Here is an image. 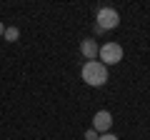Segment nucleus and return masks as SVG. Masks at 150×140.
Here are the masks:
<instances>
[{"label": "nucleus", "mask_w": 150, "mask_h": 140, "mask_svg": "<svg viewBox=\"0 0 150 140\" xmlns=\"http://www.w3.org/2000/svg\"><path fill=\"white\" fill-rule=\"evenodd\" d=\"M120 23V15L115 8H100L98 10V30H112V28H118Z\"/></svg>", "instance_id": "7ed1b4c3"}, {"label": "nucleus", "mask_w": 150, "mask_h": 140, "mask_svg": "<svg viewBox=\"0 0 150 140\" xmlns=\"http://www.w3.org/2000/svg\"><path fill=\"white\" fill-rule=\"evenodd\" d=\"M85 140H98V133H95V130H85Z\"/></svg>", "instance_id": "0eeeda50"}, {"label": "nucleus", "mask_w": 150, "mask_h": 140, "mask_svg": "<svg viewBox=\"0 0 150 140\" xmlns=\"http://www.w3.org/2000/svg\"><path fill=\"white\" fill-rule=\"evenodd\" d=\"M3 35H5L8 43H15V40L20 38V30H18V28H5V33H3Z\"/></svg>", "instance_id": "423d86ee"}, {"label": "nucleus", "mask_w": 150, "mask_h": 140, "mask_svg": "<svg viewBox=\"0 0 150 140\" xmlns=\"http://www.w3.org/2000/svg\"><path fill=\"white\" fill-rule=\"evenodd\" d=\"M98 50H100V48H98L95 40H83V43H80V53L85 55L88 60H95L98 58Z\"/></svg>", "instance_id": "39448f33"}, {"label": "nucleus", "mask_w": 150, "mask_h": 140, "mask_svg": "<svg viewBox=\"0 0 150 140\" xmlns=\"http://www.w3.org/2000/svg\"><path fill=\"white\" fill-rule=\"evenodd\" d=\"M3 33H5V25H3V23H0V35H3Z\"/></svg>", "instance_id": "1a4fd4ad"}, {"label": "nucleus", "mask_w": 150, "mask_h": 140, "mask_svg": "<svg viewBox=\"0 0 150 140\" xmlns=\"http://www.w3.org/2000/svg\"><path fill=\"white\" fill-rule=\"evenodd\" d=\"M98 58H100V63L105 65H115L123 60V48H120V43H105L100 50H98Z\"/></svg>", "instance_id": "f03ea898"}, {"label": "nucleus", "mask_w": 150, "mask_h": 140, "mask_svg": "<svg viewBox=\"0 0 150 140\" xmlns=\"http://www.w3.org/2000/svg\"><path fill=\"white\" fill-rule=\"evenodd\" d=\"M80 75H83V80H85L88 85L100 88V85H105V83H108V68L100 63V60H88V63L83 65Z\"/></svg>", "instance_id": "f257e3e1"}, {"label": "nucleus", "mask_w": 150, "mask_h": 140, "mask_svg": "<svg viewBox=\"0 0 150 140\" xmlns=\"http://www.w3.org/2000/svg\"><path fill=\"white\" fill-rule=\"evenodd\" d=\"M98 140H118L112 133H103V135H98Z\"/></svg>", "instance_id": "6e6552de"}, {"label": "nucleus", "mask_w": 150, "mask_h": 140, "mask_svg": "<svg viewBox=\"0 0 150 140\" xmlns=\"http://www.w3.org/2000/svg\"><path fill=\"white\" fill-rule=\"evenodd\" d=\"M112 125V115L108 113V110H100V113H95V118H93V130H95L98 135L108 133Z\"/></svg>", "instance_id": "20e7f679"}]
</instances>
